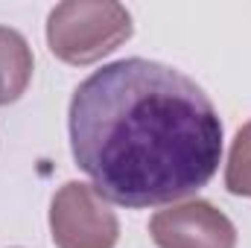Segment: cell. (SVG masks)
<instances>
[{
  "instance_id": "cell-2",
  "label": "cell",
  "mask_w": 251,
  "mask_h": 248,
  "mask_svg": "<svg viewBox=\"0 0 251 248\" xmlns=\"http://www.w3.org/2000/svg\"><path fill=\"white\" fill-rule=\"evenodd\" d=\"M134 32L131 12L114 0H67L47 18V47L64 64H94Z\"/></svg>"
},
{
  "instance_id": "cell-3",
  "label": "cell",
  "mask_w": 251,
  "mask_h": 248,
  "mask_svg": "<svg viewBox=\"0 0 251 248\" xmlns=\"http://www.w3.org/2000/svg\"><path fill=\"white\" fill-rule=\"evenodd\" d=\"M50 237L56 248H114L120 222L94 184L67 181L50 201Z\"/></svg>"
},
{
  "instance_id": "cell-5",
  "label": "cell",
  "mask_w": 251,
  "mask_h": 248,
  "mask_svg": "<svg viewBox=\"0 0 251 248\" xmlns=\"http://www.w3.org/2000/svg\"><path fill=\"white\" fill-rule=\"evenodd\" d=\"M32 67L35 59L26 38L12 26H0V105H12L24 97L32 82Z\"/></svg>"
},
{
  "instance_id": "cell-4",
  "label": "cell",
  "mask_w": 251,
  "mask_h": 248,
  "mask_svg": "<svg viewBox=\"0 0 251 248\" xmlns=\"http://www.w3.org/2000/svg\"><path fill=\"white\" fill-rule=\"evenodd\" d=\"M158 248H237L234 222L204 198L170 204L149 219Z\"/></svg>"
},
{
  "instance_id": "cell-6",
  "label": "cell",
  "mask_w": 251,
  "mask_h": 248,
  "mask_svg": "<svg viewBox=\"0 0 251 248\" xmlns=\"http://www.w3.org/2000/svg\"><path fill=\"white\" fill-rule=\"evenodd\" d=\"M225 187L234 196L251 198V120L234 137L228 164H225Z\"/></svg>"
},
{
  "instance_id": "cell-1",
  "label": "cell",
  "mask_w": 251,
  "mask_h": 248,
  "mask_svg": "<svg viewBox=\"0 0 251 248\" xmlns=\"http://www.w3.org/2000/svg\"><path fill=\"white\" fill-rule=\"evenodd\" d=\"M70 152L94 190L120 207L193 196L222 161V120L181 70L120 59L94 70L70 99Z\"/></svg>"
}]
</instances>
